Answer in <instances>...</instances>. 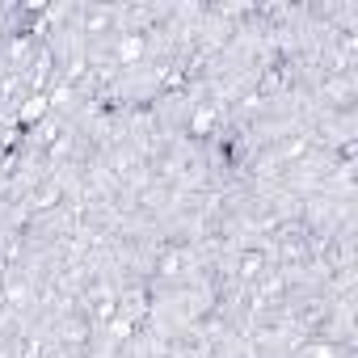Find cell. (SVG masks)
I'll list each match as a JSON object with an SVG mask.
<instances>
[{
  "label": "cell",
  "instance_id": "1",
  "mask_svg": "<svg viewBox=\"0 0 358 358\" xmlns=\"http://www.w3.org/2000/svg\"><path fill=\"white\" fill-rule=\"evenodd\" d=\"M43 110H47V101H43V97H30V106L22 110V118H26V122H34V118H43Z\"/></svg>",
  "mask_w": 358,
  "mask_h": 358
}]
</instances>
